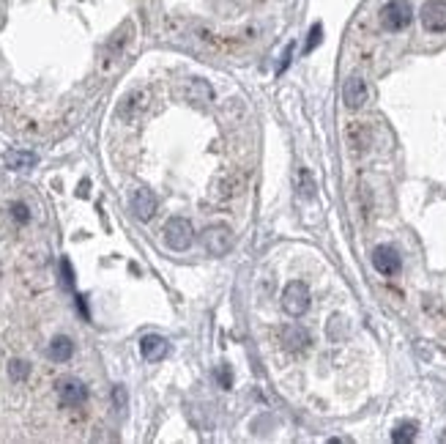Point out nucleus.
I'll return each mask as SVG.
<instances>
[{
    "label": "nucleus",
    "instance_id": "1",
    "mask_svg": "<svg viewBox=\"0 0 446 444\" xmlns=\"http://www.w3.org/2000/svg\"><path fill=\"white\" fill-rule=\"evenodd\" d=\"M282 308L293 318H302L307 312V308H310V291H307V285L302 280L288 283V288L282 291Z\"/></svg>",
    "mask_w": 446,
    "mask_h": 444
},
{
    "label": "nucleus",
    "instance_id": "2",
    "mask_svg": "<svg viewBox=\"0 0 446 444\" xmlns=\"http://www.w3.org/2000/svg\"><path fill=\"white\" fill-rule=\"evenodd\" d=\"M411 19H413V11L405 0H392L381 8V25L386 31H402L411 25Z\"/></svg>",
    "mask_w": 446,
    "mask_h": 444
},
{
    "label": "nucleus",
    "instance_id": "3",
    "mask_svg": "<svg viewBox=\"0 0 446 444\" xmlns=\"http://www.w3.org/2000/svg\"><path fill=\"white\" fill-rule=\"evenodd\" d=\"M165 241L176 253L189 250L192 247V225H189V220H183V217L167 220V225H165Z\"/></svg>",
    "mask_w": 446,
    "mask_h": 444
},
{
    "label": "nucleus",
    "instance_id": "4",
    "mask_svg": "<svg viewBox=\"0 0 446 444\" xmlns=\"http://www.w3.org/2000/svg\"><path fill=\"white\" fill-rule=\"evenodd\" d=\"M203 247L211 253V255H227L230 247H233V236L224 225H214L203 233Z\"/></svg>",
    "mask_w": 446,
    "mask_h": 444
},
{
    "label": "nucleus",
    "instance_id": "5",
    "mask_svg": "<svg viewBox=\"0 0 446 444\" xmlns=\"http://www.w3.org/2000/svg\"><path fill=\"white\" fill-rule=\"evenodd\" d=\"M422 25L433 33L446 31V0H427L422 6Z\"/></svg>",
    "mask_w": 446,
    "mask_h": 444
},
{
    "label": "nucleus",
    "instance_id": "6",
    "mask_svg": "<svg viewBox=\"0 0 446 444\" xmlns=\"http://www.w3.org/2000/svg\"><path fill=\"white\" fill-rule=\"evenodd\" d=\"M372 267L378 269L381 274H386V277L397 274V271H400V255H397V250H395V247H386V244L375 247V253H372Z\"/></svg>",
    "mask_w": 446,
    "mask_h": 444
},
{
    "label": "nucleus",
    "instance_id": "7",
    "mask_svg": "<svg viewBox=\"0 0 446 444\" xmlns=\"http://www.w3.org/2000/svg\"><path fill=\"white\" fill-rule=\"evenodd\" d=\"M58 395H60V400H63L66 406H83V403L88 400V390H85V384L77 381V379H63V381L58 384Z\"/></svg>",
    "mask_w": 446,
    "mask_h": 444
},
{
    "label": "nucleus",
    "instance_id": "8",
    "mask_svg": "<svg viewBox=\"0 0 446 444\" xmlns=\"http://www.w3.org/2000/svg\"><path fill=\"white\" fill-rule=\"evenodd\" d=\"M132 212L140 217V220H151L154 212H156V195L151 189H137L132 195Z\"/></svg>",
    "mask_w": 446,
    "mask_h": 444
},
{
    "label": "nucleus",
    "instance_id": "9",
    "mask_svg": "<svg viewBox=\"0 0 446 444\" xmlns=\"http://www.w3.org/2000/svg\"><path fill=\"white\" fill-rule=\"evenodd\" d=\"M279 340H282V346L288 349V351H302V349H307V343H310V335H307V329H302V326H282L279 329Z\"/></svg>",
    "mask_w": 446,
    "mask_h": 444
},
{
    "label": "nucleus",
    "instance_id": "10",
    "mask_svg": "<svg viewBox=\"0 0 446 444\" xmlns=\"http://www.w3.org/2000/svg\"><path fill=\"white\" fill-rule=\"evenodd\" d=\"M167 340L162 338V335H145L142 340H140V351L142 356L148 359V362H159V359H165L167 356Z\"/></svg>",
    "mask_w": 446,
    "mask_h": 444
},
{
    "label": "nucleus",
    "instance_id": "11",
    "mask_svg": "<svg viewBox=\"0 0 446 444\" xmlns=\"http://www.w3.org/2000/svg\"><path fill=\"white\" fill-rule=\"evenodd\" d=\"M145 102H148V96L142 93V90H134L129 93L124 102H121V107H118V116L124 118V121H134L142 110H145Z\"/></svg>",
    "mask_w": 446,
    "mask_h": 444
},
{
    "label": "nucleus",
    "instance_id": "12",
    "mask_svg": "<svg viewBox=\"0 0 446 444\" xmlns=\"http://www.w3.org/2000/svg\"><path fill=\"white\" fill-rule=\"evenodd\" d=\"M342 99H345V104H348L351 110L361 107V104L367 102V86H364V80L351 77V80L342 86Z\"/></svg>",
    "mask_w": 446,
    "mask_h": 444
},
{
    "label": "nucleus",
    "instance_id": "13",
    "mask_svg": "<svg viewBox=\"0 0 446 444\" xmlns=\"http://www.w3.org/2000/svg\"><path fill=\"white\" fill-rule=\"evenodd\" d=\"M3 162H6V168H11V171H28V168H33L39 159H36V154H31V151H8V154L3 157Z\"/></svg>",
    "mask_w": 446,
    "mask_h": 444
},
{
    "label": "nucleus",
    "instance_id": "14",
    "mask_svg": "<svg viewBox=\"0 0 446 444\" xmlns=\"http://www.w3.org/2000/svg\"><path fill=\"white\" fill-rule=\"evenodd\" d=\"M74 354V343L69 340V338H55L52 343H49V356L55 359V362H66V359H72Z\"/></svg>",
    "mask_w": 446,
    "mask_h": 444
},
{
    "label": "nucleus",
    "instance_id": "15",
    "mask_svg": "<svg viewBox=\"0 0 446 444\" xmlns=\"http://www.w3.org/2000/svg\"><path fill=\"white\" fill-rule=\"evenodd\" d=\"M413 436H416V425H413V422H405V425H400V428L392 434V442L405 444V442H411Z\"/></svg>",
    "mask_w": 446,
    "mask_h": 444
},
{
    "label": "nucleus",
    "instance_id": "16",
    "mask_svg": "<svg viewBox=\"0 0 446 444\" xmlns=\"http://www.w3.org/2000/svg\"><path fill=\"white\" fill-rule=\"evenodd\" d=\"M28 373H31V365H28V362H22V359H14V362L8 365V376H11L14 381H22Z\"/></svg>",
    "mask_w": 446,
    "mask_h": 444
},
{
    "label": "nucleus",
    "instance_id": "17",
    "mask_svg": "<svg viewBox=\"0 0 446 444\" xmlns=\"http://www.w3.org/2000/svg\"><path fill=\"white\" fill-rule=\"evenodd\" d=\"M320 39H323V28H320V25H313V31H310V39H307L304 52H313L315 47L320 45Z\"/></svg>",
    "mask_w": 446,
    "mask_h": 444
},
{
    "label": "nucleus",
    "instance_id": "18",
    "mask_svg": "<svg viewBox=\"0 0 446 444\" xmlns=\"http://www.w3.org/2000/svg\"><path fill=\"white\" fill-rule=\"evenodd\" d=\"M299 178H302V195H304V198H313V195H315L313 176H310L307 171H302V173H299Z\"/></svg>",
    "mask_w": 446,
    "mask_h": 444
},
{
    "label": "nucleus",
    "instance_id": "19",
    "mask_svg": "<svg viewBox=\"0 0 446 444\" xmlns=\"http://www.w3.org/2000/svg\"><path fill=\"white\" fill-rule=\"evenodd\" d=\"M11 217L17 222H28L31 220V212H28L25 203H14V206H11Z\"/></svg>",
    "mask_w": 446,
    "mask_h": 444
},
{
    "label": "nucleus",
    "instance_id": "20",
    "mask_svg": "<svg viewBox=\"0 0 446 444\" xmlns=\"http://www.w3.org/2000/svg\"><path fill=\"white\" fill-rule=\"evenodd\" d=\"M290 58H293V45L285 47V52H282V61H279V66H276V74H285V69L290 66Z\"/></svg>",
    "mask_w": 446,
    "mask_h": 444
},
{
    "label": "nucleus",
    "instance_id": "21",
    "mask_svg": "<svg viewBox=\"0 0 446 444\" xmlns=\"http://www.w3.org/2000/svg\"><path fill=\"white\" fill-rule=\"evenodd\" d=\"M60 269H63V283H66V288H74V271H72V264H69V261H60Z\"/></svg>",
    "mask_w": 446,
    "mask_h": 444
},
{
    "label": "nucleus",
    "instance_id": "22",
    "mask_svg": "<svg viewBox=\"0 0 446 444\" xmlns=\"http://www.w3.org/2000/svg\"><path fill=\"white\" fill-rule=\"evenodd\" d=\"M113 398H115V406H118V409H124V406H126V390H124V387H115V390H113Z\"/></svg>",
    "mask_w": 446,
    "mask_h": 444
},
{
    "label": "nucleus",
    "instance_id": "23",
    "mask_svg": "<svg viewBox=\"0 0 446 444\" xmlns=\"http://www.w3.org/2000/svg\"><path fill=\"white\" fill-rule=\"evenodd\" d=\"M217 376H220V381H222V387H230V376H227V370H220V373H217Z\"/></svg>",
    "mask_w": 446,
    "mask_h": 444
}]
</instances>
